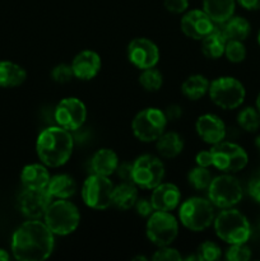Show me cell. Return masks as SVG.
<instances>
[{"instance_id": "33", "label": "cell", "mask_w": 260, "mask_h": 261, "mask_svg": "<svg viewBox=\"0 0 260 261\" xmlns=\"http://www.w3.org/2000/svg\"><path fill=\"white\" fill-rule=\"evenodd\" d=\"M224 55L227 60L231 63H241L246 58V47L244 45V41L237 40H228L224 48Z\"/></svg>"}, {"instance_id": "43", "label": "cell", "mask_w": 260, "mask_h": 261, "mask_svg": "<svg viewBox=\"0 0 260 261\" xmlns=\"http://www.w3.org/2000/svg\"><path fill=\"white\" fill-rule=\"evenodd\" d=\"M249 194L255 201L260 203V173L249 184Z\"/></svg>"}, {"instance_id": "30", "label": "cell", "mask_w": 260, "mask_h": 261, "mask_svg": "<svg viewBox=\"0 0 260 261\" xmlns=\"http://www.w3.org/2000/svg\"><path fill=\"white\" fill-rule=\"evenodd\" d=\"M237 122L245 132H256L260 127V112L254 107H245L237 115Z\"/></svg>"}, {"instance_id": "46", "label": "cell", "mask_w": 260, "mask_h": 261, "mask_svg": "<svg viewBox=\"0 0 260 261\" xmlns=\"http://www.w3.org/2000/svg\"><path fill=\"white\" fill-rule=\"evenodd\" d=\"M256 109H257V111L260 112V93H259V96H257V98H256Z\"/></svg>"}, {"instance_id": "37", "label": "cell", "mask_w": 260, "mask_h": 261, "mask_svg": "<svg viewBox=\"0 0 260 261\" xmlns=\"http://www.w3.org/2000/svg\"><path fill=\"white\" fill-rule=\"evenodd\" d=\"M152 260L154 261H180L183 260V255L176 249L171 246H162L158 247L157 251L152 256Z\"/></svg>"}, {"instance_id": "22", "label": "cell", "mask_w": 260, "mask_h": 261, "mask_svg": "<svg viewBox=\"0 0 260 261\" xmlns=\"http://www.w3.org/2000/svg\"><path fill=\"white\" fill-rule=\"evenodd\" d=\"M119 163V157L114 150L109 149V148H102V149L97 150L92 157V172L109 177L112 173H115Z\"/></svg>"}, {"instance_id": "8", "label": "cell", "mask_w": 260, "mask_h": 261, "mask_svg": "<svg viewBox=\"0 0 260 261\" xmlns=\"http://www.w3.org/2000/svg\"><path fill=\"white\" fill-rule=\"evenodd\" d=\"M244 191L241 184L232 173H223L213 177L208 188V199L219 209L233 208L242 200Z\"/></svg>"}, {"instance_id": "7", "label": "cell", "mask_w": 260, "mask_h": 261, "mask_svg": "<svg viewBox=\"0 0 260 261\" xmlns=\"http://www.w3.org/2000/svg\"><path fill=\"white\" fill-rule=\"evenodd\" d=\"M167 122L165 112L162 110L148 107L138 112L133 119V134L140 142H155L165 133Z\"/></svg>"}, {"instance_id": "20", "label": "cell", "mask_w": 260, "mask_h": 261, "mask_svg": "<svg viewBox=\"0 0 260 261\" xmlns=\"http://www.w3.org/2000/svg\"><path fill=\"white\" fill-rule=\"evenodd\" d=\"M50 173H48L47 166L38 165V163H31L23 167L20 172V181L23 188L27 189H45L50 181Z\"/></svg>"}, {"instance_id": "47", "label": "cell", "mask_w": 260, "mask_h": 261, "mask_svg": "<svg viewBox=\"0 0 260 261\" xmlns=\"http://www.w3.org/2000/svg\"><path fill=\"white\" fill-rule=\"evenodd\" d=\"M255 144H256V147L259 148V150H260V137L256 138V140H255Z\"/></svg>"}, {"instance_id": "39", "label": "cell", "mask_w": 260, "mask_h": 261, "mask_svg": "<svg viewBox=\"0 0 260 261\" xmlns=\"http://www.w3.org/2000/svg\"><path fill=\"white\" fill-rule=\"evenodd\" d=\"M134 208H135V212H137V214H139L140 217H144V218H148V217L154 212V208H153L150 200H148V199H144V198L138 199Z\"/></svg>"}, {"instance_id": "6", "label": "cell", "mask_w": 260, "mask_h": 261, "mask_svg": "<svg viewBox=\"0 0 260 261\" xmlns=\"http://www.w3.org/2000/svg\"><path fill=\"white\" fill-rule=\"evenodd\" d=\"M209 98L223 110H235L245 101L246 91L239 79L233 76H219L209 84Z\"/></svg>"}, {"instance_id": "14", "label": "cell", "mask_w": 260, "mask_h": 261, "mask_svg": "<svg viewBox=\"0 0 260 261\" xmlns=\"http://www.w3.org/2000/svg\"><path fill=\"white\" fill-rule=\"evenodd\" d=\"M55 121L59 126L75 132L81 129L87 119V107L83 102L75 97L61 99L55 109Z\"/></svg>"}, {"instance_id": "9", "label": "cell", "mask_w": 260, "mask_h": 261, "mask_svg": "<svg viewBox=\"0 0 260 261\" xmlns=\"http://www.w3.org/2000/svg\"><path fill=\"white\" fill-rule=\"evenodd\" d=\"M213 166L223 173H236L244 170L249 163V155L241 145L232 142H222L212 145Z\"/></svg>"}, {"instance_id": "41", "label": "cell", "mask_w": 260, "mask_h": 261, "mask_svg": "<svg viewBox=\"0 0 260 261\" xmlns=\"http://www.w3.org/2000/svg\"><path fill=\"white\" fill-rule=\"evenodd\" d=\"M163 112H165V116L167 119V121H177L183 116V107L173 103L166 107V110Z\"/></svg>"}, {"instance_id": "28", "label": "cell", "mask_w": 260, "mask_h": 261, "mask_svg": "<svg viewBox=\"0 0 260 261\" xmlns=\"http://www.w3.org/2000/svg\"><path fill=\"white\" fill-rule=\"evenodd\" d=\"M211 82L201 74H193L188 76L181 84V92L186 98L191 101H198L201 97L205 96L209 91Z\"/></svg>"}, {"instance_id": "26", "label": "cell", "mask_w": 260, "mask_h": 261, "mask_svg": "<svg viewBox=\"0 0 260 261\" xmlns=\"http://www.w3.org/2000/svg\"><path fill=\"white\" fill-rule=\"evenodd\" d=\"M54 199H69L75 194L76 182L66 173L51 176L46 188Z\"/></svg>"}, {"instance_id": "40", "label": "cell", "mask_w": 260, "mask_h": 261, "mask_svg": "<svg viewBox=\"0 0 260 261\" xmlns=\"http://www.w3.org/2000/svg\"><path fill=\"white\" fill-rule=\"evenodd\" d=\"M115 173H116L122 181H125V182H133V163H119Z\"/></svg>"}, {"instance_id": "23", "label": "cell", "mask_w": 260, "mask_h": 261, "mask_svg": "<svg viewBox=\"0 0 260 261\" xmlns=\"http://www.w3.org/2000/svg\"><path fill=\"white\" fill-rule=\"evenodd\" d=\"M236 0H203V10L216 24H222L233 15Z\"/></svg>"}, {"instance_id": "25", "label": "cell", "mask_w": 260, "mask_h": 261, "mask_svg": "<svg viewBox=\"0 0 260 261\" xmlns=\"http://www.w3.org/2000/svg\"><path fill=\"white\" fill-rule=\"evenodd\" d=\"M139 199L138 186L134 182H125L122 181L120 185L114 186L112 191V205L121 211H127L133 208Z\"/></svg>"}, {"instance_id": "42", "label": "cell", "mask_w": 260, "mask_h": 261, "mask_svg": "<svg viewBox=\"0 0 260 261\" xmlns=\"http://www.w3.org/2000/svg\"><path fill=\"white\" fill-rule=\"evenodd\" d=\"M196 166H201V167H211L213 166V158H212L211 150H201L196 154L195 157Z\"/></svg>"}, {"instance_id": "32", "label": "cell", "mask_w": 260, "mask_h": 261, "mask_svg": "<svg viewBox=\"0 0 260 261\" xmlns=\"http://www.w3.org/2000/svg\"><path fill=\"white\" fill-rule=\"evenodd\" d=\"M139 83L147 92H157L163 84V75L155 66L144 69L139 75Z\"/></svg>"}, {"instance_id": "12", "label": "cell", "mask_w": 260, "mask_h": 261, "mask_svg": "<svg viewBox=\"0 0 260 261\" xmlns=\"http://www.w3.org/2000/svg\"><path fill=\"white\" fill-rule=\"evenodd\" d=\"M165 165L153 154L139 155L133 162V182L144 190H153L165 177Z\"/></svg>"}, {"instance_id": "21", "label": "cell", "mask_w": 260, "mask_h": 261, "mask_svg": "<svg viewBox=\"0 0 260 261\" xmlns=\"http://www.w3.org/2000/svg\"><path fill=\"white\" fill-rule=\"evenodd\" d=\"M227 37L222 30L221 24H216L214 30L209 35L201 40V53L208 59H219L224 55V48H226Z\"/></svg>"}, {"instance_id": "10", "label": "cell", "mask_w": 260, "mask_h": 261, "mask_svg": "<svg viewBox=\"0 0 260 261\" xmlns=\"http://www.w3.org/2000/svg\"><path fill=\"white\" fill-rule=\"evenodd\" d=\"M145 233L154 246H170L178 234V221L171 212L154 211L148 217Z\"/></svg>"}, {"instance_id": "24", "label": "cell", "mask_w": 260, "mask_h": 261, "mask_svg": "<svg viewBox=\"0 0 260 261\" xmlns=\"http://www.w3.org/2000/svg\"><path fill=\"white\" fill-rule=\"evenodd\" d=\"M155 149L162 158L172 160L184 149V139L175 132H165L155 140Z\"/></svg>"}, {"instance_id": "34", "label": "cell", "mask_w": 260, "mask_h": 261, "mask_svg": "<svg viewBox=\"0 0 260 261\" xmlns=\"http://www.w3.org/2000/svg\"><path fill=\"white\" fill-rule=\"evenodd\" d=\"M222 250L216 242L205 241L199 245L196 250V257L199 261H217L221 259Z\"/></svg>"}, {"instance_id": "48", "label": "cell", "mask_w": 260, "mask_h": 261, "mask_svg": "<svg viewBox=\"0 0 260 261\" xmlns=\"http://www.w3.org/2000/svg\"><path fill=\"white\" fill-rule=\"evenodd\" d=\"M135 260H147V259H145V257H143V256H137V257H135Z\"/></svg>"}, {"instance_id": "18", "label": "cell", "mask_w": 260, "mask_h": 261, "mask_svg": "<svg viewBox=\"0 0 260 261\" xmlns=\"http://www.w3.org/2000/svg\"><path fill=\"white\" fill-rule=\"evenodd\" d=\"M70 65L73 69L74 78L81 81H91L101 70L102 61L96 51L83 50L76 54Z\"/></svg>"}, {"instance_id": "29", "label": "cell", "mask_w": 260, "mask_h": 261, "mask_svg": "<svg viewBox=\"0 0 260 261\" xmlns=\"http://www.w3.org/2000/svg\"><path fill=\"white\" fill-rule=\"evenodd\" d=\"M221 25L227 40L245 41L251 32V25H250L249 20L242 17H233L232 15L228 20L222 23Z\"/></svg>"}, {"instance_id": "49", "label": "cell", "mask_w": 260, "mask_h": 261, "mask_svg": "<svg viewBox=\"0 0 260 261\" xmlns=\"http://www.w3.org/2000/svg\"><path fill=\"white\" fill-rule=\"evenodd\" d=\"M257 43H259V46H260V31H259V33H257Z\"/></svg>"}, {"instance_id": "3", "label": "cell", "mask_w": 260, "mask_h": 261, "mask_svg": "<svg viewBox=\"0 0 260 261\" xmlns=\"http://www.w3.org/2000/svg\"><path fill=\"white\" fill-rule=\"evenodd\" d=\"M214 231L217 237L228 245L246 244L251 236V226L240 211L227 208L214 217Z\"/></svg>"}, {"instance_id": "45", "label": "cell", "mask_w": 260, "mask_h": 261, "mask_svg": "<svg viewBox=\"0 0 260 261\" xmlns=\"http://www.w3.org/2000/svg\"><path fill=\"white\" fill-rule=\"evenodd\" d=\"M9 259H10L9 254H8V252L5 251V250L0 249V261H8Z\"/></svg>"}, {"instance_id": "5", "label": "cell", "mask_w": 260, "mask_h": 261, "mask_svg": "<svg viewBox=\"0 0 260 261\" xmlns=\"http://www.w3.org/2000/svg\"><path fill=\"white\" fill-rule=\"evenodd\" d=\"M214 205L209 199L189 198L178 208V218L185 228L193 232H201L213 224Z\"/></svg>"}, {"instance_id": "35", "label": "cell", "mask_w": 260, "mask_h": 261, "mask_svg": "<svg viewBox=\"0 0 260 261\" xmlns=\"http://www.w3.org/2000/svg\"><path fill=\"white\" fill-rule=\"evenodd\" d=\"M226 259L228 261H247L251 259V250L245 244L229 245L226 251Z\"/></svg>"}, {"instance_id": "44", "label": "cell", "mask_w": 260, "mask_h": 261, "mask_svg": "<svg viewBox=\"0 0 260 261\" xmlns=\"http://www.w3.org/2000/svg\"><path fill=\"white\" fill-rule=\"evenodd\" d=\"M237 3L246 10H260V0H237Z\"/></svg>"}, {"instance_id": "1", "label": "cell", "mask_w": 260, "mask_h": 261, "mask_svg": "<svg viewBox=\"0 0 260 261\" xmlns=\"http://www.w3.org/2000/svg\"><path fill=\"white\" fill-rule=\"evenodd\" d=\"M13 256L19 261H43L55 249V234L40 219H28L14 231L10 244Z\"/></svg>"}, {"instance_id": "15", "label": "cell", "mask_w": 260, "mask_h": 261, "mask_svg": "<svg viewBox=\"0 0 260 261\" xmlns=\"http://www.w3.org/2000/svg\"><path fill=\"white\" fill-rule=\"evenodd\" d=\"M127 59L140 70L154 68L160 61V48L149 38L137 37L127 45Z\"/></svg>"}, {"instance_id": "38", "label": "cell", "mask_w": 260, "mask_h": 261, "mask_svg": "<svg viewBox=\"0 0 260 261\" xmlns=\"http://www.w3.org/2000/svg\"><path fill=\"white\" fill-rule=\"evenodd\" d=\"M165 8L173 14H181L189 8V0H165Z\"/></svg>"}, {"instance_id": "36", "label": "cell", "mask_w": 260, "mask_h": 261, "mask_svg": "<svg viewBox=\"0 0 260 261\" xmlns=\"http://www.w3.org/2000/svg\"><path fill=\"white\" fill-rule=\"evenodd\" d=\"M51 78H53L54 82L60 84L70 82L71 79L74 78V73H73V69H71V65H69V64H64V63L56 65L55 68L51 70Z\"/></svg>"}, {"instance_id": "19", "label": "cell", "mask_w": 260, "mask_h": 261, "mask_svg": "<svg viewBox=\"0 0 260 261\" xmlns=\"http://www.w3.org/2000/svg\"><path fill=\"white\" fill-rule=\"evenodd\" d=\"M149 200L154 211L172 212L180 205L181 191L175 184L161 182L153 189Z\"/></svg>"}, {"instance_id": "4", "label": "cell", "mask_w": 260, "mask_h": 261, "mask_svg": "<svg viewBox=\"0 0 260 261\" xmlns=\"http://www.w3.org/2000/svg\"><path fill=\"white\" fill-rule=\"evenodd\" d=\"M43 222L55 236L71 234L81 223V213L75 204L66 199L53 200L43 216Z\"/></svg>"}, {"instance_id": "11", "label": "cell", "mask_w": 260, "mask_h": 261, "mask_svg": "<svg viewBox=\"0 0 260 261\" xmlns=\"http://www.w3.org/2000/svg\"><path fill=\"white\" fill-rule=\"evenodd\" d=\"M114 184L107 176H88L82 186V199L88 208L94 211H105L112 205Z\"/></svg>"}, {"instance_id": "31", "label": "cell", "mask_w": 260, "mask_h": 261, "mask_svg": "<svg viewBox=\"0 0 260 261\" xmlns=\"http://www.w3.org/2000/svg\"><path fill=\"white\" fill-rule=\"evenodd\" d=\"M188 180L189 184H190L195 190H208L209 185H211L212 180H213V176H212L208 167L196 166V167H194L193 170L189 172Z\"/></svg>"}, {"instance_id": "27", "label": "cell", "mask_w": 260, "mask_h": 261, "mask_svg": "<svg viewBox=\"0 0 260 261\" xmlns=\"http://www.w3.org/2000/svg\"><path fill=\"white\" fill-rule=\"evenodd\" d=\"M27 78L24 69L13 61H0V88H14Z\"/></svg>"}, {"instance_id": "17", "label": "cell", "mask_w": 260, "mask_h": 261, "mask_svg": "<svg viewBox=\"0 0 260 261\" xmlns=\"http://www.w3.org/2000/svg\"><path fill=\"white\" fill-rule=\"evenodd\" d=\"M195 130L200 139L206 144L214 145L226 138V125L223 120L214 114H204L198 117Z\"/></svg>"}, {"instance_id": "16", "label": "cell", "mask_w": 260, "mask_h": 261, "mask_svg": "<svg viewBox=\"0 0 260 261\" xmlns=\"http://www.w3.org/2000/svg\"><path fill=\"white\" fill-rule=\"evenodd\" d=\"M181 31L191 40L201 41L216 27V23L203 9H191L183 15L180 22Z\"/></svg>"}, {"instance_id": "13", "label": "cell", "mask_w": 260, "mask_h": 261, "mask_svg": "<svg viewBox=\"0 0 260 261\" xmlns=\"http://www.w3.org/2000/svg\"><path fill=\"white\" fill-rule=\"evenodd\" d=\"M54 198L47 189H27L19 193L17 199L18 211L27 219H41L53 203Z\"/></svg>"}, {"instance_id": "2", "label": "cell", "mask_w": 260, "mask_h": 261, "mask_svg": "<svg viewBox=\"0 0 260 261\" xmlns=\"http://www.w3.org/2000/svg\"><path fill=\"white\" fill-rule=\"evenodd\" d=\"M74 139L70 132L61 126H50L38 134L36 152L45 166L51 168L61 167L71 157Z\"/></svg>"}]
</instances>
